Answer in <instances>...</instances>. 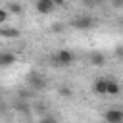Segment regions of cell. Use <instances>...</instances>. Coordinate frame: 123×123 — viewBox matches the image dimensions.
I'll return each instance as SVG.
<instances>
[{
    "label": "cell",
    "instance_id": "obj_1",
    "mask_svg": "<svg viewBox=\"0 0 123 123\" xmlns=\"http://www.w3.org/2000/svg\"><path fill=\"white\" fill-rule=\"evenodd\" d=\"M75 62V56H73V52H69V50H58L54 56H52V63L54 65H60V67H67V65H71Z\"/></svg>",
    "mask_w": 123,
    "mask_h": 123
},
{
    "label": "cell",
    "instance_id": "obj_2",
    "mask_svg": "<svg viewBox=\"0 0 123 123\" xmlns=\"http://www.w3.org/2000/svg\"><path fill=\"white\" fill-rule=\"evenodd\" d=\"M71 25L77 31H86V29H92L94 27V17L92 15H79L77 19H73Z\"/></svg>",
    "mask_w": 123,
    "mask_h": 123
},
{
    "label": "cell",
    "instance_id": "obj_3",
    "mask_svg": "<svg viewBox=\"0 0 123 123\" xmlns=\"http://www.w3.org/2000/svg\"><path fill=\"white\" fill-rule=\"evenodd\" d=\"M27 85L33 90H42V88H46V79L40 73H29L27 75Z\"/></svg>",
    "mask_w": 123,
    "mask_h": 123
},
{
    "label": "cell",
    "instance_id": "obj_4",
    "mask_svg": "<svg viewBox=\"0 0 123 123\" xmlns=\"http://www.w3.org/2000/svg\"><path fill=\"white\" fill-rule=\"evenodd\" d=\"M104 119L108 123H123V110H117V108H111L104 113Z\"/></svg>",
    "mask_w": 123,
    "mask_h": 123
},
{
    "label": "cell",
    "instance_id": "obj_5",
    "mask_svg": "<svg viewBox=\"0 0 123 123\" xmlns=\"http://www.w3.org/2000/svg\"><path fill=\"white\" fill-rule=\"evenodd\" d=\"M54 2H46V0H37V12L40 13V15H48V13H52L54 12Z\"/></svg>",
    "mask_w": 123,
    "mask_h": 123
},
{
    "label": "cell",
    "instance_id": "obj_6",
    "mask_svg": "<svg viewBox=\"0 0 123 123\" xmlns=\"http://www.w3.org/2000/svg\"><path fill=\"white\" fill-rule=\"evenodd\" d=\"M92 90H94V94H98V96H106V94H108V79H98V81H94Z\"/></svg>",
    "mask_w": 123,
    "mask_h": 123
},
{
    "label": "cell",
    "instance_id": "obj_7",
    "mask_svg": "<svg viewBox=\"0 0 123 123\" xmlns=\"http://www.w3.org/2000/svg\"><path fill=\"white\" fill-rule=\"evenodd\" d=\"M12 63H15V54H12V52H2V54H0V65H2V67H10Z\"/></svg>",
    "mask_w": 123,
    "mask_h": 123
},
{
    "label": "cell",
    "instance_id": "obj_8",
    "mask_svg": "<svg viewBox=\"0 0 123 123\" xmlns=\"http://www.w3.org/2000/svg\"><path fill=\"white\" fill-rule=\"evenodd\" d=\"M88 62H90L92 65H98V67H100V65L106 63V56H104L102 52H92V54L88 56Z\"/></svg>",
    "mask_w": 123,
    "mask_h": 123
},
{
    "label": "cell",
    "instance_id": "obj_9",
    "mask_svg": "<svg viewBox=\"0 0 123 123\" xmlns=\"http://www.w3.org/2000/svg\"><path fill=\"white\" fill-rule=\"evenodd\" d=\"M0 35L4 38H17L19 37V29H15V27H2L0 29Z\"/></svg>",
    "mask_w": 123,
    "mask_h": 123
},
{
    "label": "cell",
    "instance_id": "obj_10",
    "mask_svg": "<svg viewBox=\"0 0 123 123\" xmlns=\"http://www.w3.org/2000/svg\"><path fill=\"white\" fill-rule=\"evenodd\" d=\"M119 92H121L119 83H115L113 79H108V96H117Z\"/></svg>",
    "mask_w": 123,
    "mask_h": 123
},
{
    "label": "cell",
    "instance_id": "obj_11",
    "mask_svg": "<svg viewBox=\"0 0 123 123\" xmlns=\"http://www.w3.org/2000/svg\"><path fill=\"white\" fill-rule=\"evenodd\" d=\"M8 12H10V13H13V15H19V13L23 12V8H21L17 2H12V4L8 6Z\"/></svg>",
    "mask_w": 123,
    "mask_h": 123
},
{
    "label": "cell",
    "instance_id": "obj_12",
    "mask_svg": "<svg viewBox=\"0 0 123 123\" xmlns=\"http://www.w3.org/2000/svg\"><path fill=\"white\" fill-rule=\"evenodd\" d=\"M8 15H10V12H8L6 8H2V10H0V23H6Z\"/></svg>",
    "mask_w": 123,
    "mask_h": 123
},
{
    "label": "cell",
    "instance_id": "obj_13",
    "mask_svg": "<svg viewBox=\"0 0 123 123\" xmlns=\"http://www.w3.org/2000/svg\"><path fill=\"white\" fill-rule=\"evenodd\" d=\"M60 94H62V96H71V88H69V86H62V88H60Z\"/></svg>",
    "mask_w": 123,
    "mask_h": 123
},
{
    "label": "cell",
    "instance_id": "obj_14",
    "mask_svg": "<svg viewBox=\"0 0 123 123\" xmlns=\"http://www.w3.org/2000/svg\"><path fill=\"white\" fill-rule=\"evenodd\" d=\"M111 6L113 8H123V0H111Z\"/></svg>",
    "mask_w": 123,
    "mask_h": 123
},
{
    "label": "cell",
    "instance_id": "obj_15",
    "mask_svg": "<svg viewBox=\"0 0 123 123\" xmlns=\"http://www.w3.org/2000/svg\"><path fill=\"white\" fill-rule=\"evenodd\" d=\"M115 56L117 58H123V46H117L115 48Z\"/></svg>",
    "mask_w": 123,
    "mask_h": 123
},
{
    "label": "cell",
    "instance_id": "obj_16",
    "mask_svg": "<svg viewBox=\"0 0 123 123\" xmlns=\"http://www.w3.org/2000/svg\"><path fill=\"white\" fill-rule=\"evenodd\" d=\"M52 29H54V31H56V33H58V31H62V29H63V25H60V23H56V25H54V27H52Z\"/></svg>",
    "mask_w": 123,
    "mask_h": 123
},
{
    "label": "cell",
    "instance_id": "obj_17",
    "mask_svg": "<svg viewBox=\"0 0 123 123\" xmlns=\"http://www.w3.org/2000/svg\"><path fill=\"white\" fill-rule=\"evenodd\" d=\"M54 6H63V0H54Z\"/></svg>",
    "mask_w": 123,
    "mask_h": 123
},
{
    "label": "cell",
    "instance_id": "obj_18",
    "mask_svg": "<svg viewBox=\"0 0 123 123\" xmlns=\"http://www.w3.org/2000/svg\"><path fill=\"white\" fill-rule=\"evenodd\" d=\"M40 123H54V121H52V119H42Z\"/></svg>",
    "mask_w": 123,
    "mask_h": 123
},
{
    "label": "cell",
    "instance_id": "obj_19",
    "mask_svg": "<svg viewBox=\"0 0 123 123\" xmlns=\"http://www.w3.org/2000/svg\"><path fill=\"white\" fill-rule=\"evenodd\" d=\"M46 2H54V0H46Z\"/></svg>",
    "mask_w": 123,
    "mask_h": 123
},
{
    "label": "cell",
    "instance_id": "obj_20",
    "mask_svg": "<svg viewBox=\"0 0 123 123\" xmlns=\"http://www.w3.org/2000/svg\"><path fill=\"white\" fill-rule=\"evenodd\" d=\"M121 27H123V19H121Z\"/></svg>",
    "mask_w": 123,
    "mask_h": 123
}]
</instances>
